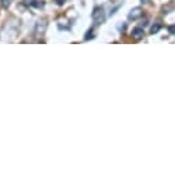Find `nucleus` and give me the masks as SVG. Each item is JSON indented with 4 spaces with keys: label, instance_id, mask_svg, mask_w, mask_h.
<instances>
[{
    "label": "nucleus",
    "instance_id": "1",
    "mask_svg": "<svg viewBox=\"0 0 175 175\" xmlns=\"http://www.w3.org/2000/svg\"><path fill=\"white\" fill-rule=\"evenodd\" d=\"M93 18L97 24H102L105 21V14H104V8L99 7V8H95L94 12H93Z\"/></svg>",
    "mask_w": 175,
    "mask_h": 175
},
{
    "label": "nucleus",
    "instance_id": "2",
    "mask_svg": "<svg viewBox=\"0 0 175 175\" xmlns=\"http://www.w3.org/2000/svg\"><path fill=\"white\" fill-rule=\"evenodd\" d=\"M139 17H142V10L141 8H134L131 12H130V15H128V18L130 20H138Z\"/></svg>",
    "mask_w": 175,
    "mask_h": 175
},
{
    "label": "nucleus",
    "instance_id": "3",
    "mask_svg": "<svg viewBox=\"0 0 175 175\" xmlns=\"http://www.w3.org/2000/svg\"><path fill=\"white\" fill-rule=\"evenodd\" d=\"M132 36H134L135 39H141V37L144 36V29H141V28H135V29L132 30Z\"/></svg>",
    "mask_w": 175,
    "mask_h": 175
},
{
    "label": "nucleus",
    "instance_id": "4",
    "mask_svg": "<svg viewBox=\"0 0 175 175\" xmlns=\"http://www.w3.org/2000/svg\"><path fill=\"white\" fill-rule=\"evenodd\" d=\"M39 0H26V3L29 6H32V7H40L41 6V3H37Z\"/></svg>",
    "mask_w": 175,
    "mask_h": 175
},
{
    "label": "nucleus",
    "instance_id": "5",
    "mask_svg": "<svg viewBox=\"0 0 175 175\" xmlns=\"http://www.w3.org/2000/svg\"><path fill=\"white\" fill-rule=\"evenodd\" d=\"M160 28H161V25H160V24H156V25H153V26H152L150 32H152V33H157V32L160 30Z\"/></svg>",
    "mask_w": 175,
    "mask_h": 175
},
{
    "label": "nucleus",
    "instance_id": "6",
    "mask_svg": "<svg viewBox=\"0 0 175 175\" xmlns=\"http://www.w3.org/2000/svg\"><path fill=\"white\" fill-rule=\"evenodd\" d=\"M94 30L93 29H90V30H88L87 32V35H85V40H88V39H93V37H94Z\"/></svg>",
    "mask_w": 175,
    "mask_h": 175
},
{
    "label": "nucleus",
    "instance_id": "7",
    "mask_svg": "<svg viewBox=\"0 0 175 175\" xmlns=\"http://www.w3.org/2000/svg\"><path fill=\"white\" fill-rule=\"evenodd\" d=\"M168 32H170L171 35H175V25H171V26L168 28Z\"/></svg>",
    "mask_w": 175,
    "mask_h": 175
},
{
    "label": "nucleus",
    "instance_id": "8",
    "mask_svg": "<svg viewBox=\"0 0 175 175\" xmlns=\"http://www.w3.org/2000/svg\"><path fill=\"white\" fill-rule=\"evenodd\" d=\"M8 2H10V0H2V4L4 6V7H7V6H8Z\"/></svg>",
    "mask_w": 175,
    "mask_h": 175
},
{
    "label": "nucleus",
    "instance_id": "9",
    "mask_svg": "<svg viewBox=\"0 0 175 175\" xmlns=\"http://www.w3.org/2000/svg\"><path fill=\"white\" fill-rule=\"evenodd\" d=\"M57 2H58V3H59V4H62V3H63V2H65V0H57Z\"/></svg>",
    "mask_w": 175,
    "mask_h": 175
}]
</instances>
